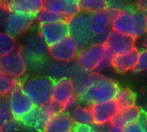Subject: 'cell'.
<instances>
[{
  "mask_svg": "<svg viewBox=\"0 0 147 132\" xmlns=\"http://www.w3.org/2000/svg\"><path fill=\"white\" fill-rule=\"evenodd\" d=\"M119 87L113 80L94 74V80L86 92L80 97L81 100L88 105H96L114 100Z\"/></svg>",
  "mask_w": 147,
  "mask_h": 132,
  "instance_id": "6da1fadb",
  "label": "cell"
},
{
  "mask_svg": "<svg viewBox=\"0 0 147 132\" xmlns=\"http://www.w3.org/2000/svg\"><path fill=\"white\" fill-rule=\"evenodd\" d=\"M54 81L48 77H34L21 84L23 92L36 107H41L51 101Z\"/></svg>",
  "mask_w": 147,
  "mask_h": 132,
  "instance_id": "7a4b0ae2",
  "label": "cell"
},
{
  "mask_svg": "<svg viewBox=\"0 0 147 132\" xmlns=\"http://www.w3.org/2000/svg\"><path fill=\"white\" fill-rule=\"evenodd\" d=\"M61 111H63L61 105H59L53 101H49L43 106H35L20 121L24 126L35 129L39 132H42L49 119L55 114Z\"/></svg>",
  "mask_w": 147,
  "mask_h": 132,
  "instance_id": "3957f363",
  "label": "cell"
},
{
  "mask_svg": "<svg viewBox=\"0 0 147 132\" xmlns=\"http://www.w3.org/2000/svg\"><path fill=\"white\" fill-rule=\"evenodd\" d=\"M68 36L76 42L78 50H83L93 40L89 26V15L80 12L67 21Z\"/></svg>",
  "mask_w": 147,
  "mask_h": 132,
  "instance_id": "277c9868",
  "label": "cell"
},
{
  "mask_svg": "<svg viewBox=\"0 0 147 132\" xmlns=\"http://www.w3.org/2000/svg\"><path fill=\"white\" fill-rule=\"evenodd\" d=\"M107 50L104 44H94L82 50L77 57L78 68L85 72L99 69L100 65L107 55Z\"/></svg>",
  "mask_w": 147,
  "mask_h": 132,
  "instance_id": "5b68a950",
  "label": "cell"
},
{
  "mask_svg": "<svg viewBox=\"0 0 147 132\" xmlns=\"http://www.w3.org/2000/svg\"><path fill=\"white\" fill-rule=\"evenodd\" d=\"M115 12L109 10H102L92 13L89 16V26L93 35V40L97 42L96 44H104L111 29L112 18Z\"/></svg>",
  "mask_w": 147,
  "mask_h": 132,
  "instance_id": "8992f818",
  "label": "cell"
},
{
  "mask_svg": "<svg viewBox=\"0 0 147 132\" xmlns=\"http://www.w3.org/2000/svg\"><path fill=\"white\" fill-rule=\"evenodd\" d=\"M7 98L11 113L12 117L16 120L20 121L35 107L31 100L23 92L21 84H18L16 86Z\"/></svg>",
  "mask_w": 147,
  "mask_h": 132,
  "instance_id": "52a82bcc",
  "label": "cell"
},
{
  "mask_svg": "<svg viewBox=\"0 0 147 132\" xmlns=\"http://www.w3.org/2000/svg\"><path fill=\"white\" fill-rule=\"evenodd\" d=\"M27 69L21 48H16L11 53L0 58V71L17 79L23 76Z\"/></svg>",
  "mask_w": 147,
  "mask_h": 132,
  "instance_id": "ba28073f",
  "label": "cell"
},
{
  "mask_svg": "<svg viewBox=\"0 0 147 132\" xmlns=\"http://www.w3.org/2000/svg\"><path fill=\"white\" fill-rule=\"evenodd\" d=\"M135 41L136 39L133 36L122 35L111 29L104 45L108 54L114 57L134 49Z\"/></svg>",
  "mask_w": 147,
  "mask_h": 132,
  "instance_id": "9c48e42d",
  "label": "cell"
},
{
  "mask_svg": "<svg viewBox=\"0 0 147 132\" xmlns=\"http://www.w3.org/2000/svg\"><path fill=\"white\" fill-rule=\"evenodd\" d=\"M39 36L48 47L53 46L68 36L67 23L40 24Z\"/></svg>",
  "mask_w": 147,
  "mask_h": 132,
  "instance_id": "30bf717a",
  "label": "cell"
},
{
  "mask_svg": "<svg viewBox=\"0 0 147 132\" xmlns=\"http://www.w3.org/2000/svg\"><path fill=\"white\" fill-rule=\"evenodd\" d=\"M76 98V91L72 80L68 78L59 79L53 84L51 101L62 107L71 99Z\"/></svg>",
  "mask_w": 147,
  "mask_h": 132,
  "instance_id": "8fae6325",
  "label": "cell"
},
{
  "mask_svg": "<svg viewBox=\"0 0 147 132\" xmlns=\"http://www.w3.org/2000/svg\"><path fill=\"white\" fill-rule=\"evenodd\" d=\"M48 51L55 60L68 62L76 58L79 50L76 42L67 36L56 44L49 47Z\"/></svg>",
  "mask_w": 147,
  "mask_h": 132,
  "instance_id": "7c38bea8",
  "label": "cell"
},
{
  "mask_svg": "<svg viewBox=\"0 0 147 132\" xmlns=\"http://www.w3.org/2000/svg\"><path fill=\"white\" fill-rule=\"evenodd\" d=\"M36 17L29 14L11 12L5 23V30L8 35L12 36H18L24 33L31 26Z\"/></svg>",
  "mask_w": 147,
  "mask_h": 132,
  "instance_id": "4fadbf2b",
  "label": "cell"
},
{
  "mask_svg": "<svg viewBox=\"0 0 147 132\" xmlns=\"http://www.w3.org/2000/svg\"><path fill=\"white\" fill-rule=\"evenodd\" d=\"M90 108L93 113L94 124L96 126H103L109 123L112 118L119 111L115 100L96 104L91 105Z\"/></svg>",
  "mask_w": 147,
  "mask_h": 132,
  "instance_id": "5bb4252c",
  "label": "cell"
},
{
  "mask_svg": "<svg viewBox=\"0 0 147 132\" xmlns=\"http://www.w3.org/2000/svg\"><path fill=\"white\" fill-rule=\"evenodd\" d=\"M48 50L49 47L40 36H31L28 39L24 48H21V54L26 63L30 60H40L46 54Z\"/></svg>",
  "mask_w": 147,
  "mask_h": 132,
  "instance_id": "9a60e30c",
  "label": "cell"
},
{
  "mask_svg": "<svg viewBox=\"0 0 147 132\" xmlns=\"http://www.w3.org/2000/svg\"><path fill=\"white\" fill-rule=\"evenodd\" d=\"M43 9L59 13L71 18L78 15L81 11L76 0H49L44 2Z\"/></svg>",
  "mask_w": 147,
  "mask_h": 132,
  "instance_id": "2e32d148",
  "label": "cell"
},
{
  "mask_svg": "<svg viewBox=\"0 0 147 132\" xmlns=\"http://www.w3.org/2000/svg\"><path fill=\"white\" fill-rule=\"evenodd\" d=\"M111 29L122 35L133 36V18L132 11L124 10L113 14L111 22Z\"/></svg>",
  "mask_w": 147,
  "mask_h": 132,
  "instance_id": "e0dca14e",
  "label": "cell"
},
{
  "mask_svg": "<svg viewBox=\"0 0 147 132\" xmlns=\"http://www.w3.org/2000/svg\"><path fill=\"white\" fill-rule=\"evenodd\" d=\"M5 8L10 12L24 13L36 17L43 9L44 1L42 0H15L5 3Z\"/></svg>",
  "mask_w": 147,
  "mask_h": 132,
  "instance_id": "ac0fdd59",
  "label": "cell"
},
{
  "mask_svg": "<svg viewBox=\"0 0 147 132\" xmlns=\"http://www.w3.org/2000/svg\"><path fill=\"white\" fill-rule=\"evenodd\" d=\"M139 55V51L135 48L134 49L113 57L111 66L118 73H125L130 70H133L137 64Z\"/></svg>",
  "mask_w": 147,
  "mask_h": 132,
  "instance_id": "d6986e66",
  "label": "cell"
},
{
  "mask_svg": "<svg viewBox=\"0 0 147 132\" xmlns=\"http://www.w3.org/2000/svg\"><path fill=\"white\" fill-rule=\"evenodd\" d=\"M140 114V110L136 106L125 108L119 111L112 118L109 124L124 129L130 124L137 123L139 119Z\"/></svg>",
  "mask_w": 147,
  "mask_h": 132,
  "instance_id": "ffe728a7",
  "label": "cell"
},
{
  "mask_svg": "<svg viewBox=\"0 0 147 132\" xmlns=\"http://www.w3.org/2000/svg\"><path fill=\"white\" fill-rule=\"evenodd\" d=\"M73 124L69 115L61 111L49 119L42 132H71Z\"/></svg>",
  "mask_w": 147,
  "mask_h": 132,
  "instance_id": "44dd1931",
  "label": "cell"
},
{
  "mask_svg": "<svg viewBox=\"0 0 147 132\" xmlns=\"http://www.w3.org/2000/svg\"><path fill=\"white\" fill-rule=\"evenodd\" d=\"M73 123L79 124H94L93 113L90 107L85 106H76L72 110L71 114L69 115Z\"/></svg>",
  "mask_w": 147,
  "mask_h": 132,
  "instance_id": "7402d4cb",
  "label": "cell"
},
{
  "mask_svg": "<svg viewBox=\"0 0 147 132\" xmlns=\"http://www.w3.org/2000/svg\"><path fill=\"white\" fill-rule=\"evenodd\" d=\"M119 111L135 106L136 98L134 93L129 89H121L119 90L115 98H114Z\"/></svg>",
  "mask_w": 147,
  "mask_h": 132,
  "instance_id": "603a6c76",
  "label": "cell"
},
{
  "mask_svg": "<svg viewBox=\"0 0 147 132\" xmlns=\"http://www.w3.org/2000/svg\"><path fill=\"white\" fill-rule=\"evenodd\" d=\"M39 21L40 24H50L57 23H67L69 18L64 15L52 12L42 9L36 17Z\"/></svg>",
  "mask_w": 147,
  "mask_h": 132,
  "instance_id": "cb8c5ba5",
  "label": "cell"
},
{
  "mask_svg": "<svg viewBox=\"0 0 147 132\" xmlns=\"http://www.w3.org/2000/svg\"><path fill=\"white\" fill-rule=\"evenodd\" d=\"M19 83L17 79L0 71V96H8Z\"/></svg>",
  "mask_w": 147,
  "mask_h": 132,
  "instance_id": "d4e9b609",
  "label": "cell"
},
{
  "mask_svg": "<svg viewBox=\"0 0 147 132\" xmlns=\"http://www.w3.org/2000/svg\"><path fill=\"white\" fill-rule=\"evenodd\" d=\"M79 8L81 11L87 12H96L102 10H107V5L103 0H81L78 1Z\"/></svg>",
  "mask_w": 147,
  "mask_h": 132,
  "instance_id": "484cf974",
  "label": "cell"
},
{
  "mask_svg": "<svg viewBox=\"0 0 147 132\" xmlns=\"http://www.w3.org/2000/svg\"><path fill=\"white\" fill-rule=\"evenodd\" d=\"M17 48L15 39L7 33L0 32V58L11 53Z\"/></svg>",
  "mask_w": 147,
  "mask_h": 132,
  "instance_id": "4316f807",
  "label": "cell"
},
{
  "mask_svg": "<svg viewBox=\"0 0 147 132\" xmlns=\"http://www.w3.org/2000/svg\"><path fill=\"white\" fill-rule=\"evenodd\" d=\"M132 18H133V28H134L133 37L136 39L143 36L146 32V24H145L144 13L138 11H132Z\"/></svg>",
  "mask_w": 147,
  "mask_h": 132,
  "instance_id": "83f0119b",
  "label": "cell"
},
{
  "mask_svg": "<svg viewBox=\"0 0 147 132\" xmlns=\"http://www.w3.org/2000/svg\"><path fill=\"white\" fill-rule=\"evenodd\" d=\"M11 119H13V117L10 111L8 98L0 99V131Z\"/></svg>",
  "mask_w": 147,
  "mask_h": 132,
  "instance_id": "f1b7e54d",
  "label": "cell"
},
{
  "mask_svg": "<svg viewBox=\"0 0 147 132\" xmlns=\"http://www.w3.org/2000/svg\"><path fill=\"white\" fill-rule=\"evenodd\" d=\"M133 70L137 72L147 71V50H144L139 53L137 64Z\"/></svg>",
  "mask_w": 147,
  "mask_h": 132,
  "instance_id": "f546056e",
  "label": "cell"
},
{
  "mask_svg": "<svg viewBox=\"0 0 147 132\" xmlns=\"http://www.w3.org/2000/svg\"><path fill=\"white\" fill-rule=\"evenodd\" d=\"M23 126L24 124L21 123V121L13 118L4 126L0 132H18Z\"/></svg>",
  "mask_w": 147,
  "mask_h": 132,
  "instance_id": "4dcf8cb0",
  "label": "cell"
},
{
  "mask_svg": "<svg viewBox=\"0 0 147 132\" xmlns=\"http://www.w3.org/2000/svg\"><path fill=\"white\" fill-rule=\"evenodd\" d=\"M124 132H146V130L144 124L138 121L137 123L130 124L127 127L124 128Z\"/></svg>",
  "mask_w": 147,
  "mask_h": 132,
  "instance_id": "1f68e13d",
  "label": "cell"
},
{
  "mask_svg": "<svg viewBox=\"0 0 147 132\" xmlns=\"http://www.w3.org/2000/svg\"><path fill=\"white\" fill-rule=\"evenodd\" d=\"M71 132H94L93 125L74 123Z\"/></svg>",
  "mask_w": 147,
  "mask_h": 132,
  "instance_id": "d6a6232c",
  "label": "cell"
},
{
  "mask_svg": "<svg viewBox=\"0 0 147 132\" xmlns=\"http://www.w3.org/2000/svg\"><path fill=\"white\" fill-rule=\"evenodd\" d=\"M137 8L138 9V11L144 13L147 11V0H141L137 3Z\"/></svg>",
  "mask_w": 147,
  "mask_h": 132,
  "instance_id": "836d02e7",
  "label": "cell"
},
{
  "mask_svg": "<svg viewBox=\"0 0 147 132\" xmlns=\"http://www.w3.org/2000/svg\"><path fill=\"white\" fill-rule=\"evenodd\" d=\"M107 132H124V129L109 124V126H108V128H107Z\"/></svg>",
  "mask_w": 147,
  "mask_h": 132,
  "instance_id": "e575fe53",
  "label": "cell"
},
{
  "mask_svg": "<svg viewBox=\"0 0 147 132\" xmlns=\"http://www.w3.org/2000/svg\"><path fill=\"white\" fill-rule=\"evenodd\" d=\"M18 132H39V131H37L35 129H32V128H30V127H26V126L24 125L22 127V129Z\"/></svg>",
  "mask_w": 147,
  "mask_h": 132,
  "instance_id": "d590c367",
  "label": "cell"
},
{
  "mask_svg": "<svg viewBox=\"0 0 147 132\" xmlns=\"http://www.w3.org/2000/svg\"><path fill=\"white\" fill-rule=\"evenodd\" d=\"M144 17L145 19V24H146V33H147V11L145 12H144Z\"/></svg>",
  "mask_w": 147,
  "mask_h": 132,
  "instance_id": "8d00e7d4",
  "label": "cell"
},
{
  "mask_svg": "<svg viewBox=\"0 0 147 132\" xmlns=\"http://www.w3.org/2000/svg\"><path fill=\"white\" fill-rule=\"evenodd\" d=\"M144 46L145 47V48L147 49V38L145 39V41L144 42Z\"/></svg>",
  "mask_w": 147,
  "mask_h": 132,
  "instance_id": "74e56055",
  "label": "cell"
}]
</instances>
